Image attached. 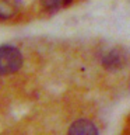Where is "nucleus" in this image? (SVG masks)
<instances>
[{"label": "nucleus", "instance_id": "2", "mask_svg": "<svg viewBox=\"0 0 130 135\" xmlns=\"http://www.w3.org/2000/svg\"><path fill=\"white\" fill-rule=\"evenodd\" d=\"M98 132L96 125L88 120H77L69 128V134L73 135H96Z\"/></svg>", "mask_w": 130, "mask_h": 135}, {"label": "nucleus", "instance_id": "1", "mask_svg": "<svg viewBox=\"0 0 130 135\" xmlns=\"http://www.w3.org/2000/svg\"><path fill=\"white\" fill-rule=\"evenodd\" d=\"M23 66V54L13 45H0V76L11 75Z\"/></svg>", "mask_w": 130, "mask_h": 135}, {"label": "nucleus", "instance_id": "3", "mask_svg": "<svg viewBox=\"0 0 130 135\" xmlns=\"http://www.w3.org/2000/svg\"><path fill=\"white\" fill-rule=\"evenodd\" d=\"M102 65H104L105 69H108V70L120 69V68L124 65V58L117 49H112V51H109L108 54L104 55Z\"/></svg>", "mask_w": 130, "mask_h": 135}, {"label": "nucleus", "instance_id": "5", "mask_svg": "<svg viewBox=\"0 0 130 135\" xmlns=\"http://www.w3.org/2000/svg\"><path fill=\"white\" fill-rule=\"evenodd\" d=\"M73 2V0H41L42 7L46 11H56L59 8H63Z\"/></svg>", "mask_w": 130, "mask_h": 135}, {"label": "nucleus", "instance_id": "4", "mask_svg": "<svg viewBox=\"0 0 130 135\" xmlns=\"http://www.w3.org/2000/svg\"><path fill=\"white\" fill-rule=\"evenodd\" d=\"M20 10L18 0H0V20H10Z\"/></svg>", "mask_w": 130, "mask_h": 135}]
</instances>
